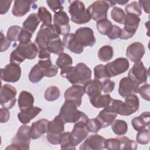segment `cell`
Wrapping results in <instances>:
<instances>
[{
	"mask_svg": "<svg viewBox=\"0 0 150 150\" xmlns=\"http://www.w3.org/2000/svg\"><path fill=\"white\" fill-rule=\"evenodd\" d=\"M136 141L141 145L148 144L150 141V132L149 128H145L138 131L136 137Z\"/></svg>",
	"mask_w": 150,
	"mask_h": 150,
	"instance_id": "obj_47",
	"label": "cell"
},
{
	"mask_svg": "<svg viewBox=\"0 0 150 150\" xmlns=\"http://www.w3.org/2000/svg\"><path fill=\"white\" fill-rule=\"evenodd\" d=\"M112 98L109 94H101L96 97L91 98L90 101L93 106L97 108H105L107 107L111 103Z\"/></svg>",
	"mask_w": 150,
	"mask_h": 150,
	"instance_id": "obj_33",
	"label": "cell"
},
{
	"mask_svg": "<svg viewBox=\"0 0 150 150\" xmlns=\"http://www.w3.org/2000/svg\"><path fill=\"white\" fill-rule=\"evenodd\" d=\"M60 90L59 88L54 86L49 87L45 91L44 97L48 101H53L57 100L60 96Z\"/></svg>",
	"mask_w": 150,
	"mask_h": 150,
	"instance_id": "obj_43",
	"label": "cell"
},
{
	"mask_svg": "<svg viewBox=\"0 0 150 150\" xmlns=\"http://www.w3.org/2000/svg\"><path fill=\"white\" fill-rule=\"evenodd\" d=\"M114 1H96L87 7V11L91 19L99 21L107 19V12L110 7L115 5Z\"/></svg>",
	"mask_w": 150,
	"mask_h": 150,
	"instance_id": "obj_5",
	"label": "cell"
},
{
	"mask_svg": "<svg viewBox=\"0 0 150 150\" xmlns=\"http://www.w3.org/2000/svg\"><path fill=\"white\" fill-rule=\"evenodd\" d=\"M11 45V41L4 36V33L1 32V52L6 51Z\"/></svg>",
	"mask_w": 150,
	"mask_h": 150,
	"instance_id": "obj_56",
	"label": "cell"
},
{
	"mask_svg": "<svg viewBox=\"0 0 150 150\" xmlns=\"http://www.w3.org/2000/svg\"><path fill=\"white\" fill-rule=\"evenodd\" d=\"M105 148L109 150L120 149V142L118 138L106 139Z\"/></svg>",
	"mask_w": 150,
	"mask_h": 150,
	"instance_id": "obj_51",
	"label": "cell"
},
{
	"mask_svg": "<svg viewBox=\"0 0 150 150\" xmlns=\"http://www.w3.org/2000/svg\"><path fill=\"white\" fill-rule=\"evenodd\" d=\"M111 125L112 131L117 135H123L127 132L128 124L124 120H114Z\"/></svg>",
	"mask_w": 150,
	"mask_h": 150,
	"instance_id": "obj_36",
	"label": "cell"
},
{
	"mask_svg": "<svg viewBox=\"0 0 150 150\" xmlns=\"http://www.w3.org/2000/svg\"><path fill=\"white\" fill-rule=\"evenodd\" d=\"M69 2H70L69 12L73 22L78 25H82L90 21L91 18L83 2L77 0Z\"/></svg>",
	"mask_w": 150,
	"mask_h": 150,
	"instance_id": "obj_6",
	"label": "cell"
},
{
	"mask_svg": "<svg viewBox=\"0 0 150 150\" xmlns=\"http://www.w3.org/2000/svg\"><path fill=\"white\" fill-rule=\"evenodd\" d=\"M16 48L22 53L26 59L29 60L34 59L39 52L37 45L32 41L27 43H19Z\"/></svg>",
	"mask_w": 150,
	"mask_h": 150,
	"instance_id": "obj_26",
	"label": "cell"
},
{
	"mask_svg": "<svg viewBox=\"0 0 150 150\" xmlns=\"http://www.w3.org/2000/svg\"><path fill=\"white\" fill-rule=\"evenodd\" d=\"M106 139L100 135H90L80 146V150H101L105 148Z\"/></svg>",
	"mask_w": 150,
	"mask_h": 150,
	"instance_id": "obj_15",
	"label": "cell"
},
{
	"mask_svg": "<svg viewBox=\"0 0 150 150\" xmlns=\"http://www.w3.org/2000/svg\"><path fill=\"white\" fill-rule=\"evenodd\" d=\"M50 53L48 48H43L39 49L38 57L40 60H45L50 59Z\"/></svg>",
	"mask_w": 150,
	"mask_h": 150,
	"instance_id": "obj_58",
	"label": "cell"
},
{
	"mask_svg": "<svg viewBox=\"0 0 150 150\" xmlns=\"http://www.w3.org/2000/svg\"><path fill=\"white\" fill-rule=\"evenodd\" d=\"M16 88L8 84L1 86L0 91V103L3 108L11 109L16 103Z\"/></svg>",
	"mask_w": 150,
	"mask_h": 150,
	"instance_id": "obj_9",
	"label": "cell"
},
{
	"mask_svg": "<svg viewBox=\"0 0 150 150\" xmlns=\"http://www.w3.org/2000/svg\"><path fill=\"white\" fill-rule=\"evenodd\" d=\"M138 2L141 5V7L142 6L144 11L147 13H149V1H139Z\"/></svg>",
	"mask_w": 150,
	"mask_h": 150,
	"instance_id": "obj_60",
	"label": "cell"
},
{
	"mask_svg": "<svg viewBox=\"0 0 150 150\" xmlns=\"http://www.w3.org/2000/svg\"><path fill=\"white\" fill-rule=\"evenodd\" d=\"M69 18L64 11L55 13L53 16V26L56 33L65 36L70 32Z\"/></svg>",
	"mask_w": 150,
	"mask_h": 150,
	"instance_id": "obj_12",
	"label": "cell"
},
{
	"mask_svg": "<svg viewBox=\"0 0 150 150\" xmlns=\"http://www.w3.org/2000/svg\"><path fill=\"white\" fill-rule=\"evenodd\" d=\"M63 44L64 47L76 54H81L84 50V47L77 42L74 33H69L64 36Z\"/></svg>",
	"mask_w": 150,
	"mask_h": 150,
	"instance_id": "obj_22",
	"label": "cell"
},
{
	"mask_svg": "<svg viewBox=\"0 0 150 150\" xmlns=\"http://www.w3.org/2000/svg\"><path fill=\"white\" fill-rule=\"evenodd\" d=\"M12 1H0V14L4 15L9 10Z\"/></svg>",
	"mask_w": 150,
	"mask_h": 150,
	"instance_id": "obj_57",
	"label": "cell"
},
{
	"mask_svg": "<svg viewBox=\"0 0 150 150\" xmlns=\"http://www.w3.org/2000/svg\"><path fill=\"white\" fill-rule=\"evenodd\" d=\"M115 4H120V5H124L125 4H127L128 2V0L127 1H121V0H119V1H114Z\"/></svg>",
	"mask_w": 150,
	"mask_h": 150,
	"instance_id": "obj_61",
	"label": "cell"
},
{
	"mask_svg": "<svg viewBox=\"0 0 150 150\" xmlns=\"http://www.w3.org/2000/svg\"><path fill=\"white\" fill-rule=\"evenodd\" d=\"M64 132V123L60 117L57 115L49 122L46 139L51 144H60L62 135Z\"/></svg>",
	"mask_w": 150,
	"mask_h": 150,
	"instance_id": "obj_7",
	"label": "cell"
},
{
	"mask_svg": "<svg viewBox=\"0 0 150 150\" xmlns=\"http://www.w3.org/2000/svg\"><path fill=\"white\" fill-rule=\"evenodd\" d=\"M49 51L54 54L59 55L64 51V45L62 42L59 35H57L51 39L47 45Z\"/></svg>",
	"mask_w": 150,
	"mask_h": 150,
	"instance_id": "obj_32",
	"label": "cell"
},
{
	"mask_svg": "<svg viewBox=\"0 0 150 150\" xmlns=\"http://www.w3.org/2000/svg\"><path fill=\"white\" fill-rule=\"evenodd\" d=\"M31 139L30 127L23 124L18 128L15 136L12 139L11 145L5 149L28 150L30 148Z\"/></svg>",
	"mask_w": 150,
	"mask_h": 150,
	"instance_id": "obj_4",
	"label": "cell"
},
{
	"mask_svg": "<svg viewBox=\"0 0 150 150\" xmlns=\"http://www.w3.org/2000/svg\"><path fill=\"white\" fill-rule=\"evenodd\" d=\"M86 125L89 132L96 134L97 133L101 128H102L100 121L96 118L88 119L86 121Z\"/></svg>",
	"mask_w": 150,
	"mask_h": 150,
	"instance_id": "obj_49",
	"label": "cell"
},
{
	"mask_svg": "<svg viewBox=\"0 0 150 150\" xmlns=\"http://www.w3.org/2000/svg\"><path fill=\"white\" fill-rule=\"evenodd\" d=\"M22 29V28L18 25H13L10 26L7 30L6 38L11 42L19 41V38Z\"/></svg>",
	"mask_w": 150,
	"mask_h": 150,
	"instance_id": "obj_44",
	"label": "cell"
},
{
	"mask_svg": "<svg viewBox=\"0 0 150 150\" xmlns=\"http://www.w3.org/2000/svg\"><path fill=\"white\" fill-rule=\"evenodd\" d=\"M49 121L43 118L33 122L30 127V135L32 139L39 138L42 135L47 133Z\"/></svg>",
	"mask_w": 150,
	"mask_h": 150,
	"instance_id": "obj_21",
	"label": "cell"
},
{
	"mask_svg": "<svg viewBox=\"0 0 150 150\" xmlns=\"http://www.w3.org/2000/svg\"><path fill=\"white\" fill-rule=\"evenodd\" d=\"M32 35L33 34L32 33L23 28L19 38V43H27L31 41L30 39Z\"/></svg>",
	"mask_w": 150,
	"mask_h": 150,
	"instance_id": "obj_55",
	"label": "cell"
},
{
	"mask_svg": "<svg viewBox=\"0 0 150 150\" xmlns=\"http://www.w3.org/2000/svg\"><path fill=\"white\" fill-rule=\"evenodd\" d=\"M120 142V149H129L135 150L138 148L137 142L130 139L129 138L123 136L118 137Z\"/></svg>",
	"mask_w": 150,
	"mask_h": 150,
	"instance_id": "obj_42",
	"label": "cell"
},
{
	"mask_svg": "<svg viewBox=\"0 0 150 150\" xmlns=\"http://www.w3.org/2000/svg\"><path fill=\"white\" fill-rule=\"evenodd\" d=\"M40 22L38 13H32L30 14L23 22V28L33 34Z\"/></svg>",
	"mask_w": 150,
	"mask_h": 150,
	"instance_id": "obj_29",
	"label": "cell"
},
{
	"mask_svg": "<svg viewBox=\"0 0 150 150\" xmlns=\"http://www.w3.org/2000/svg\"><path fill=\"white\" fill-rule=\"evenodd\" d=\"M114 50L110 45H104L98 51L97 56L100 60L103 62L110 61L113 57Z\"/></svg>",
	"mask_w": 150,
	"mask_h": 150,
	"instance_id": "obj_35",
	"label": "cell"
},
{
	"mask_svg": "<svg viewBox=\"0 0 150 150\" xmlns=\"http://www.w3.org/2000/svg\"><path fill=\"white\" fill-rule=\"evenodd\" d=\"M38 15L40 21L42 22V25H51L52 21V14L45 7H39L38 9Z\"/></svg>",
	"mask_w": 150,
	"mask_h": 150,
	"instance_id": "obj_41",
	"label": "cell"
},
{
	"mask_svg": "<svg viewBox=\"0 0 150 150\" xmlns=\"http://www.w3.org/2000/svg\"><path fill=\"white\" fill-rule=\"evenodd\" d=\"M131 124L135 130L140 131L146 128H149V112H144L139 116L134 118L131 121Z\"/></svg>",
	"mask_w": 150,
	"mask_h": 150,
	"instance_id": "obj_28",
	"label": "cell"
},
{
	"mask_svg": "<svg viewBox=\"0 0 150 150\" xmlns=\"http://www.w3.org/2000/svg\"><path fill=\"white\" fill-rule=\"evenodd\" d=\"M21 76V68L19 65L10 63L1 69V79L6 82L16 83Z\"/></svg>",
	"mask_w": 150,
	"mask_h": 150,
	"instance_id": "obj_13",
	"label": "cell"
},
{
	"mask_svg": "<svg viewBox=\"0 0 150 150\" xmlns=\"http://www.w3.org/2000/svg\"><path fill=\"white\" fill-rule=\"evenodd\" d=\"M126 14L123 9L121 8L115 6L111 11V17L116 22L120 24H124Z\"/></svg>",
	"mask_w": 150,
	"mask_h": 150,
	"instance_id": "obj_45",
	"label": "cell"
},
{
	"mask_svg": "<svg viewBox=\"0 0 150 150\" xmlns=\"http://www.w3.org/2000/svg\"><path fill=\"white\" fill-rule=\"evenodd\" d=\"M42 111V109L38 107L32 106L21 111L18 114V118L19 121L23 124H26L30 122V121L35 118L39 112Z\"/></svg>",
	"mask_w": 150,
	"mask_h": 150,
	"instance_id": "obj_24",
	"label": "cell"
},
{
	"mask_svg": "<svg viewBox=\"0 0 150 150\" xmlns=\"http://www.w3.org/2000/svg\"><path fill=\"white\" fill-rule=\"evenodd\" d=\"M84 93V86L75 84L72 85L65 91L64 97L65 101H73L79 107L81 104V98Z\"/></svg>",
	"mask_w": 150,
	"mask_h": 150,
	"instance_id": "obj_17",
	"label": "cell"
},
{
	"mask_svg": "<svg viewBox=\"0 0 150 150\" xmlns=\"http://www.w3.org/2000/svg\"><path fill=\"white\" fill-rule=\"evenodd\" d=\"M94 74L95 79L98 80L103 79L105 80L110 79L111 77L105 65H103L102 64H98L94 68Z\"/></svg>",
	"mask_w": 150,
	"mask_h": 150,
	"instance_id": "obj_39",
	"label": "cell"
},
{
	"mask_svg": "<svg viewBox=\"0 0 150 150\" xmlns=\"http://www.w3.org/2000/svg\"><path fill=\"white\" fill-rule=\"evenodd\" d=\"M140 21L141 19L138 16L134 15L127 14L124 22V27L121 29L120 38L123 40L131 38L135 35Z\"/></svg>",
	"mask_w": 150,
	"mask_h": 150,
	"instance_id": "obj_10",
	"label": "cell"
},
{
	"mask_svg": "<svg viewBox=\"0 0 150 150\" xmlns=\"http://www.w3.org/2000/svg\"><path fill=\"white\" fill-rule=\"evenodd\" d=\"M58 115L64 124L76 123L80 121L86 122L88 119L87 115L79 111L75 103L71 101H64Z\"/></svg>",
	"mask_w": 150,
	"mask_h": 150,
	"instance_id": "obj_3",
	"label": "cell"
},
{
	"mask_svg": "<svg viewBox=\"0 0 150 150\" xmlns=\"http://www.w3.org/2000/svg\"><path fill=\"white\" fill-rule=\"evenodd\" d=\"M117 116V114L107 106L100 112L96 118L100 121L101 128H106L112 124Z\"/></svg>",
	"mask_w": 150,
	"mask_h": 150,
	"instance_id": "obj_23",
	"label": "cell"
},
{
	"mask_svg": "<svg viewBox=\"0 0 150 150\" xmlns=\"http://www.w3.org/2000/svg\"><path fill=\"white\" fill-rule=\"evenodd\" d=\"M58 73V68L53 65L50 59L40 60L30 70L29 79L33 83L39 82L43 77H52Z\"/></svg>",
	"mask_w": 150,
	"mask_h": 150,
	"instance_id": "obj_2",
	"label": "cell"
},
{
	"mask_svg": "<svg viewBox=\"0 0 150 150\" xmlns=\"http://www.w3.org/2000/svg\"><path fill=\"white\" fill-rule=\"evenodd\" d=\"M18 101L19 110L21 111L33 106L34 97L30 93L27 91H22L19 94Z\"/></svg>",
	"mask_w": 150,
	"mask_h": 150,
	"instance_id": "obj_30",
	"label": "cell"
},
{
	"mask_svg": "<svg viewBox=\"0 0 150 150\" xmlns=\"http://www.w3.org/2000/svg\"><path fill=\"white\" fill-rule=\"evenodd\" d=\"M144 54V46L139 42H135L130 44L126 50L127 57L132 62L141 60Z\"/></svg>",
	"mask_w": 150,
	"mask_h": 150,
	"instance_id": "obj_20",
	"label": "cell"
},
{
	"mask_svg": "<svg viewBox=\"0 0 150 150\" xmlns=\"http://www.w3.org/2000/svg\"><path fill=\"white\" fill-rule=\"evenodd\" d=\"M1 122L5 123L8 122L10 118V113L8 109L5 108H1Z\"/></svg>",
	"mask_w": 150,
	"mask_h": 150,
	"instance_id": "obj_59",
	"label": "cell"
},
{
	"mask_svg": "<svg viewBox=\"0 0 150 150\" xmlns=\"http://www.w3.org/2000/svg\"><path fill=\"white\" fill-rule=\"evenodd\" d=\"M63 1H53V0H47L46 3L48 5L50 9L54 13L59 12L60 11H63Z\"/></svg>",
	"mask_w": 150,
	"mask_h": 150,
	"instance_id": "obj_50",
	"label": "cell"
},
{
	"mask_svg": "<svg viewBox=\"0 0 150 150\" xmlns=\"http://www.w3.org/2000/svg\"><path fill=\"white\" fill-rule=\"evenodd\" d=\"M60 145L62 149H76L70 132H64L62 134Z\"/></svg>",
	"mask_w": 150,
	"mask_h": 150,
	"instance_id": "obj_38",
	"label": "cell"
},
{
	"mask_svg": "<svg viewBox=\"0 0 150 150\" xmlns=\"http://www.w3.org/2000/svg\"><path fill=\"white\" fill-rule=\"evenodd\" d=\"M57 35H59L56 33L53 25H42L36 34L35 43L39 47V49L47 48V45L49 40Z\"/></svg>",
	"mask_w": 150,
	"mask_h": 150,
	"instance_id": "obj_8",
	"label": "cell"
},
{
	"mask_svg": "<svg viewBox=\"0 0 150 150\" xmlns=\"http://www.w3.org/2000/svg\"><path fill=\"white\" fill-rule=\"evenodd\" d=\"M125 104L131 114L137 111L139 108V100L135 94H129L125 97Z\"/></svg>",
	"mask_w": 150,
	"mask_h": 150,
	"instance_id": "obj_34",
	"label": "cell"
},
{
	"mask_svg": "<svg viewBox=\"0 0 150 150\" xmlns=\"http://www.w3.org/2000/svg\"><path fill=\"white\" fill-rule=\"evenodd\" d=\"M113 25L111 22L106 19L97 22L96 27L98 32L103 35H107L111 31Z\"/></svg>",
	"mask_w": 150,
	"mask_h": 150,
	"instance_id": "obj_40",
	"label": "cell"
},
{
	"mask_svg": "<svg viewBox=\"0 0 150 150\" xmlns=\"http://www.w3.org/2000/svg\"><path fill=\"white\" fill-rule=\"evenodd\" d=\"M108 107H109L117 114L125 116L131 115V112L127 108L125 103L122 101L121 100L112 98L111 103L108 105Z\"/></svg>",
	"mask_w": 150,
	"mask_h": 150,
	"instance_id": "obj_31",
	"label": "cell"
},
{
	"mask_svg": "<svg viewBox=\"0 0 150 150\" xmlns=\"http://www.w3.org/2000/svg\"><path fill=\"white\" fill-rule=\"evenodd\" d=\"M127 14L134 15L139 16L142 14V7L137 1H134L127 5L125 8Z\"/></svg>",
	"mask_w": 150,
	"mask_h": 150,
	"instance_id": "obj_46",
	"label": "cell"
},
{
	"mask_svg": "<svg viewBox=\"0 0 150 150\" xmlns=\"http://www.w3.org/2000/svg\"><path fill=\"white\" fill-rule=\"evenodd\" d=\"M56 66L61 69V70H63L71 66L73 64V59L69 54L63 52L59 55V57L56 60Z\"/></svg>",
	"mask_w": 150,
	"mask_h": 150,
	"instance_id": "obj_37",
	"label": "cell"
},
{
	"mask_svg": "<svg viewBox=\"0 0 150 150\" xmlns=\"http://www.w3.org/2000/svg\"><path fill=\"white\" fill-rule=\"evenodd\" d=\"M75 36L79 44L84 47H92L96 43L93 30L89 27H81L75 32Z\"/></svg>",
	"mask_w": 150,
	"mask_h": 150,
	"instance_id": "obj_14",
	"label": "cell"
},
{
	"mask_svg": "<svg viewBox=\"0 0 150 150\" xmlns=\"http://www.w3.org/2000/svg\"><path fill=\"white\" fill-rule=\"evenodd\" d=\"M25 59L26 58L18 48H16L15 50H13L10 54L9 60L12 63H15L19 65L23 61H25Z\"/></svg>",
	"mask_w": 150,
	"mask_h": 150,
	"instance_id": "obj_48",
	"label": "cell"
},
{
	"mask_svg": "<svg viewBox=\"0 0 150 150\" xmlns=\"http://www.w3.org/2000/svg\"><path fill=\"white\" fill-rule=\"evenodd\" d=\"M36 1H15L12 9V13L16 17H21L26 15L30 9V5Z\"/></svg>",
	"mask_w": 150,
	"mask_h": 150,
	"instance_id": "obj_25",
	"label": "cell"
},
{
	"mask_svg": "<svg viewBox=\"0 0 150 150\" xmlns=\"http://www.w3.org/2000/svg\"><path fill=\"white\" fill-rule=\"evenodd\" d=\"M60 75L73 85H86L91 80V70L84 63H79L76 66L61 70Z\"/></svg>",
	"mask_w": 150,
	"mask_h": 150,
	"instance_id": "obj_1",
	"label": "cell"
},
{
	"mask_svg": "<svg viewBox=\"0 0 150 150\" xmlns=\"http://www.w3.org/2000/svg\"><path fill=\"white\" fill-rule=\"evenodd\" d=\"M121 33V29L117 25H113L111 31L107 35L110 40H115L120 38Z\"/></svg>",
	"mask_w": 150,
	"mask_h": 150,
	"instance_id": "obj_54",
	"label": "cell"
},
{
	"mask_svg": "<svg viewBox=\"0 0 150 150\" xmlns=\"http://www.w3.org/2000/svg\"><path fill=\"white\" fill-rule=\"evenodd\" d=\"M139 86L128 77H125L121 79L119 83L118 93L120 96L125 97L126 96L137 93Z\"/></svg>",
	"mask_w": 150,
	"mask_h": 150,
	"instance_id": "obj_19",
	"label": "cell"
},
{
	"mask_svg": "<svg viewBox=\"0 0 150 150\" xmlns=\"http://www.w3.org/2000/svg\"><path fill=\"white\" fill-rule=\"evenodd\" d=\"M128 77L138 86L146 83L148 76V70L144 66L141 60L134 62L132 68L128 73Z\"/></svg>",
	"mask_w": 150,
	"mask_h": 150,
	"instance_id": "obj_11",
	"label": "cell"
},
{
	"mask_svg": "<svg viewBox=\"0 0 150 150\" xmlns=\"http://www.w3.org/2000/svg\"><path fill=\"white\" fill-rule=\"evenodd\" d=\"M149 90H150V86L149 84L146 83L138 88V93H139L141 97L145 100L149 101L150 97H149Z\"/></svg>",
	"mask_w": 150,
	"mask_h": 150,
	"instance_id": "obj_52",
	"label": "cell"
},
{
	"mask_svg": "<svg viewBox=\"0 0 150 150\" xmlns=\"http://www.w3.org/2000/svg\"><path fill=\"white\" fill-rule=\"evenodd\" d=\"M105 66L111 77H114L125 72L129 67V63L126 58L118 57L108 63Z\"/></svg>",
	"mask_w": 150,
	"mask_h": 150,
	"instance_id": "obj_16",
	"label": "cell"
},
{
	"mask_svg": "<svg viewBox=\"0 0 150 150\" xmlns=\"http://www.w3.org/2000/svg\"><path fill=\"white\" fill-rule=\"evenodd\" d=\"M89 131L86 125V122L80 121L76 123L70 132L74 145L76 146L81 143L88 135Z\"/></svg>",
	"mask_w": 150,
	"mask_h": 150,
	"instance_id": "obj_18",
	"label": "cell"
},
{
	"mask_svg": "<svg viewBox=\"0 0 150 150\" xmlns=\"http://www.w3.org/2000/svg\"><path fill=\"white\" fill-rule=\"evenodd\" d=\"M85 93L88 96L90 100L101 94L103 86L102 82L98 79L91 80L84 85Z\"/></svg>",
	"mask_w": 150,
	"mask_h": 150,
	"instance_id": "obj_27",
	"label": "cell"
},
{
	"mask_svg": "<svg viewBox=\"0 0 150 150\" xmlns=\"http://www.w3.org/2000/svg\"><path fill=\"white\" fill-rule=\"evenodd\" d=\"M115 84V82L114 81L110 80V79L104 80L103 83H102V91H103V93L105 94H109L111 93L114 89Z\"/></svg>",
	"mask_w": 150,
	"mask_h": 150,
	"instance_id": "obj_53",
	"label": "cell"
}]
</instances>
